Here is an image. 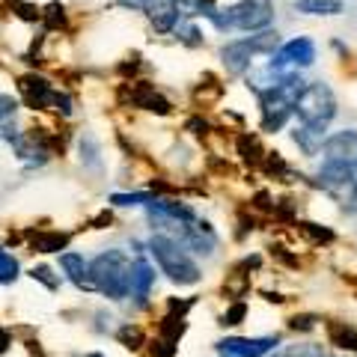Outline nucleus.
Listing matches in <instances>:
<instances>
[{"label":"nucleus","instance_id":"obj_1","mask_svg":"<svg viewBox=\"0 0 357 357\" xmlns=\"http://www.w3.org/2000/svg\"><path fill=\"white\" fill-rule=\"evenodd\" d=\"M128 274H131V262L122 250H107L98 253L89 262V283L107 298H126L128 295Z\"/></svg>","mask_w":357,"mask_h":357},{"label":"nucleus","instance_id":"obj_2","mask_svg":"<svg viewBox=\"0 0 357 357\" xmlns=\"http://www.w3.org/2000/svg\"><path fill=\"white\" fill-rule=\"evenodd\" d=\"M149 253L158 259L161 271L170 277L176 286H197L199 280H203V271H199V265L185 253L182 244L170 241L167 236H152L149 238Z\"/></svg>","mask_w":357,"mask_h":357},{"label":"nucleus","instance_id":"obj_3","mask_svg":"<svg viewBox=\"0 0 357 357\" xmlns=\"http://www.w3.org/2000/svg\"><path fill=\"white\" fill-rule=\"evenodd\" d=\"M277 15L274 0H238L227 13H215L211 24L218 30H268Z\"/></svg>","mask_w":357,"mask_h":357},{"label":"nucleus","instance_id":"obj_4","mask_svg":"<svg viewBox=\"0 0 357 357\" xmlns=\"http://www.w3.org/2000/svg\"><path fill=\"white\" fill-rule=\"evenodd\" d=\"M280 48V33L277 30H262L250 39H238V42H229L220 48V60L227 66L229 75H244L253 66L256 57L262 54H274Z\"/></svg>","mask_w":357,"mask_h":357},{"label":"nucleus","instance_id":"obj_5","mask_svg":"<svg viewBox=\"0 0 357 357\" xmlns=\"http://www.w3.org/2000/svg\"><path fill=\"white\" fill-rule=\"evenodd\" d=\"M295 116L301 119V126L328 128V122L337 116V96H333V89L325 81L304 84L295 102Z\"/></svg>","mask_w":357,"mask_h":357},{"label":"nucleus","instance_id":"obj_6","mask_svg":"<svg viewBox=\"0 0 357 357\" xmlns=\"http://www.w3.org/2000/svg\"><path fill=\"white\" fill-rule=\"evenodd\" d=\"M316 63V45L310 36H295L283 42L280 48L271 54L268 60V69L274 75H298V69H307V66Z\"/></svg>","mask_w":357,"mask_h":357},{"label":"nucleus","instance_id":"obj_7","mask_svg":"<svg viewBox=\"0 0 357 357\" xmlns=\"http://www.w3.org/2000/svg\"><path fill=\"white\" fill-rule=\"evenodd\" d=\"M321 155L328 164H342V167H357V131L354 128H342L333 131L331 137L321 143Z\"/></svg>","mask_w":357,"mask_h":357},{"label":"nucleus","instance_id":"obj_8","mask_svg":"<svg viewBox=\"0 0 357 357\" xmlns=\"http://www.w3.org/2000/svg\"><path fill=\"white\" fill-rule=\"evenodd\" d=\"M277 345H280L277 337H227L218 342V354L220 357H265Z\"/></svg>","mask_w":357,"mask_h":357},{"label":"nucleus","instance_id":"obj_9","mask_svg":"<svg viewBox=\"0 0 357 357\" xmlns=\"http://www.w3.org/2000/svg\"><path fill=\"white\" fill-rule=\"evenodd\" d=\"M18 93L27 102V107L42 110V107H54V96H57V89L45 81L42 75H21L18 77Z\"/></svg>","mask_w":357,"mask_h":357},{"label":"nucleus","instance_id":"obj_10","mask_svg":"<svg viewBox=\"0 0 357 357\" xmlns=\"http://www.w3.org/2000/svg\"><path fill=\"white\" fill-rule=\"evenodd\" d=\"M143 13H146V18L152 21V27L158 33H170L176 30L178 24V0H143Z\"/></svg>","mask_w":357,"mask_h":357},{"label":"nucleus","instance_id":"obj_11","mask_svg":"<svg viewBox=\"0 0 357 357\" xmlns=\"http://www.w3.org/2000/svg\"><path fill=\"white\" fill-rule=\"evenodd\" d=\"M155 286V268L146 259L131 262V274H128V295H134L137 304H146V298Z\"/></svg>","mask_w":357,"mask_h":357},{"label":"nucleus","instance_id":"obj_12","mask_svg":"<svg viewBox=\"0 0 357 357\" xmlns=\"http://www.w3.org/2000/svg\"><path fill=\"white\" fill-rule=\"evenodd\" d=\"M60 265L66 277L77 286V289H93V283H89V262H84V256L77 253H63L60 256Z\"/></svg>","mask_w":357,"mask_h":357},{"label":"nucleus","instance_id":"obj_13","mask_svg":"<svg viewBox=\"0 0 357 357\" xmlns=\"http://www.w3.org/2000/svg\"><path fill=\"white\" fill-rule=\"evenodd\" d=\"M236 149H238V155H241V161L248 164V167H262V161H265V146L259 143V137L256 134H250V131H244V134H238L236 137Z\"/></svg>","mask_w":357,"mask_h":357},{"label":"nucleus","instance_id":"obj_14","mask_svg":"<svg viewBox=\"0 0 357 357\" xmlns=\"http://www.w3.org/2000/svg\"><path fill=\"white\" fill-rule=\"evenodd\" d=\"M69 241H72L69 232L45 229V232H36V236H33V250H39V253H60V250L69 248Z\"/></svg>","mask_w":357,"mask_h":357},{"label":"nucleus","instance_id":"obj_15","mask_svg":"<svg viewBox=\"0 0 357 357\" xmlns=\"http://www.w3.org/2000/svg\"><path fill=\"white\" fill-rule=\"evenodd\" d=\"M77 155H81V164L86 167V170H102V146H98V140L93 137V134H81L77 137Z\"/></svg>","mask_w":357,"mask_h":357},{"label":"nucleus","instance_id":"obj_16","mask_svg":"<svg viewBox=\"0 0 357 357\" xmlns=\"http://www.w3.org/2000/svg\"><path fill=\"white\" fill-rule=\"evenodd\" d=\"M292 140L298 143L301 149L307 155H316L321 149V143H325V128H312V126H298L292 131Z\"/></svg>","mask_w":357,"mask_h":357},{"label":"nucleus","instance_id":"obj_17","mask_svg":"<svg viewBox=\"0 0 357 357\" xmlns=\"http://www.w3.org/2000/svg\"><path fill=\"white\" fill-rule=\"evenodd\" d=\"M295 9L304 15H340L345 3L342 0H295Z\"/></svg>","mask_w":357,"mask_h":357},{"label":"nucleus","instance_id":"obj_18","mask_svg":"<svg viewBox=\"0 0 357 357\" xmlns=\"http://www.w3.org/2000/svg\"><path fill=\"white\" fill-rule=\"evenodd\" d=\"M328 337H331V342L337 345V349H349V351L357 354V331L349 328L345 321H331V325H328Z\"/></svg>","mask_w":357,"mask_h":357},{"label":"nucleus","instance_id":"obj_19","mask_svg":"<svg viewBox=\"0 0 357 357\" xmlns=\"http://www.w3.org/2000/svg\"><path fill=\"white\" fill-rule=\"evenodd\" d=\"M298 232L304 236L310 244H333L337 241V236H333L331 227H321V223H312V220H298L295 223Z\"/></svg>","mask_w":357,"mask_h":357},{"label":"nucleus","instance_id":"obj_20","mask_svg":"<svg viewBox=\"0 0 357 357\" xmlns=\"http://www.w3.org/2000/svg\"><path fill=\"white\" fill-rule=\"evenodd\" d=\"M248 292H250V274L244 271L241 265H236V271L227 274V283H223V295L238 301V298H244Z\"/></svg>","mask_w":357,"mask_h":357},{"label":"nucleus","instance_id":"obj_21","mask_svg":"<svg viewBox=\"0 0 357 357\" xmlns=\"http://www.w3.org/2000/svg\"><path fill=\"white\" fill-rule=\"evenodd\" d=\"M259 170H265L268 176H274V178H280V182H292V176H295V173H292V167L283 161V155H280V152H268Z\"/></svg>","mask_w":357,"mask_h":357},{"label":"nucleus","instance_id":"obj_22","mask_svg":"<svg viewBox=\"0 0 357 357\" xmlns=\"http://www.w3.org/2000/svg\"><path fill=\"white\" fill-rule=\"evenodd\" d=\"M116 340L126 345V349L137 351V349H143V342H146V333H143L137 325H122V328L116 331Z\"/></svg>","mask_w":357,"mask_h":357},{"label":"nucleus","instance_id":"obj_23","mask_svg":"<svg viewBox=\"0 0 357 357\" xmlns=\"http://www.w3.org/2000/svg\"><path fill=\"white\" fill-rule=\"evenodd\" d=\"M185 331H188L185 319H178V316H164V321H161V337H164V340H170V342L178 345V340H182Z\"/></svg>","mask_w":357,"mask_h":357},{"label":"nucleus","instance_id":"obj_24","mask_svg":"<svg viewBox=\"0 0 357 357\" xmlns=\"http://www.w3.org/2000/svg\"><path fill=\"white\" fill-rule=\"evenodd\" d=\"M274 357H331L321 345H312V342H304V345H289V349H283L280 354Z\"/></svg>","mask_w":357,"mask_h":357},{"label":"nucleus","instance_id":"obj_25","mask_svg":"<svg viewBox=\"0 0 357 357\" xmlns=\"http://www.w3.org/2000/svg\"><path fill=\"white\" fill-rule=\"evenodd\" d=\"M42 18H45V27L48 30H60V27H66V6L63 3H48Z\"/></svg>","mask_w":357,"mask_h":357},{"label":"nucleus","instance_id":"obj_26","mask_svg":"<svg viewBox=\"0 0 357 357\" xmlns=\"http://www.w3.org/2000/svg\"><path fill=\"white\" fill-rule=\"evenodd\" d=\"M220 96H223V84H218V81H211L208 89H206V86H197V89H194V102H197V105H203V107L215 105Z\"/></svg>","mask_w":357,"mask_h":357},{"label":"nucleus","instance_id":"obj_27","mask_svg":"<svg viewBox=\"0 0 357 357\" xmlns=\"http://www.w3.org/2000/svg\"><path fill=\"white\" fill-rule=\"evenodd\" d=\"M244 316H248V304H244V301H236V304H229L227 312L220 316V325L223 328H236V325L244 321Z\"/></svg>","mask_w":357,"mask_h":357},{"label":"nucleus","instance_id":"obj_28","mask_svg":"<svg viewBox=\"0 0 357 357\" xmlns=\"http://www.w3.org/2000/svg\"><path fill=\"white\" fill-rule=\"evenodd\" d=\"M158 194H114L110 203L114 206H152Z\"/></svg>","mask_w":357,"mask_h":357},{"label":"nucleus","instance_id":"obj_29","mask_svg":"<svg viewBox=\"0 0 357 357\" xmlns=\"http://www.w3.org/2000/svg\"><path fill=\"white\" fill-rule=\"evenodd\" d=\"M15 277H18V262H15V256L0 248V283H13Z\"/></svg>","mask_w":357,"mask_h":357},{"label":"nucleus","instance_id":"obj_30","mask_svg":"<svg viewBox=\"0 0 357 357\" xmlns=\"http://www.w3.org/2000/svg\"><path fill=\"white\" fill-rule=\"evenodd\" d=\"M143 110H149V114H158V116H167L173 110V105L167 102V98L158 93V89H155V93L146 98V102H143Z\"/></svg>","mask_w":357,"mask_h":357},{"label":"nucleus","instance_id":"obj_31","mask_svg":"<svg viewBox=\"0 0 357 357\" xmlns=\"http://www.w3.org/2000/svg\"><path fill=\"white\" fill-rule=\"evenodd\" d=\"M30 277H33V280H39V283H45L51 292H54V289H60V277H54V271H51L48 265H36L30 271Z\"/></svg>","mask_w":357,"mask_h":357},{"label":"nucleus","instance_id":"obj_32","mask_svg":"<svg viewBox=\"0 0 357 357\" xmlns=\"http://www.w3.org/2000/svg\"><path fill=\"white\" fill-rule=\"evenodd\" d=\"M316 316H312V312H298V316H292L289 319V328L292 331H301V333H307V331H312L316 328Z\"/></svg>","mask_w":357,"mask_h":357},{"label":"nucleus","instance_id":"obj_33","mask_svg":"<svg viewBox=\"0 0 357 357\" xmlns=\"http://www.w3.org/2000/svg\"><path fill=\"white\" fill-rule=\"evenodd\" d=\"M176 349H178V345H176V342H170V340H164V337L152 340V345H149L152 357H176Z\"/></svg>","mask_w":357,"mask_h":357},{"label":"nucleus","instance_id":"obj_34","mask_svg":"<svg viewBox=\"0 0 357 357\" xmlns=\"http://www.w3.org/2000/svg\"><path fill=\"white\" fill-rule=\"evenodd\" d=\"M15 110H18V102L13 96H6V93H0V126H6V119H13L15 116Z\"/></svg>","mask_w":357,"mask_h":357},{"label":"nucleus","instance_id":"obj_35","mask_svg":"<svg viewBox=\"0 0 357 357\" xmlns=\"http://www.w3.org/2000/svg\"><path fill=\"white\" fill-rule=\"evenodd\" d=\"M253 208L256 211H265V215H274V199H271V194L268 191H259L253 197Z\"/></svg>","mask_w":357,"mask_h":357},{"label":"nucleus","instance_id":"obj_36","mask_svg":"<svg viewBox=\"0 0 357 357\" xmlns=\"http://www.w3.org/2000/svg\"><path fill=\"white\" fill-rule=\"evenodd\" d=\"M178 33H182V36H178V39H182L185 45H191V48H197V45H203V33H199L194 24H188V27H182V30H178Z\"/></svg>","mask_w":357,"mask_h":357},{"label":"nucleus","instance_id":"obj_37","mask_svg":"<svg viewBox=\"0 0 357 357\" xmlns=\"http://www.w3.org/2000/svg\"><path fill=\"white\" fill-rule=\"evenodd\" d=\"M188 131H194V134H199V137H206V134L211 131V126L203 119V116H194V119H188V126H185Z\"/></svg>","mask_w":357,"mask_h":357},{"label":"nucleus","instance_id":"obj_38","mask_svg":"<svg viewBox=\"0 0 357 357\" xmlns=\"http://www.w3.org/2000/svg\"><path fill=\"white\" fill-rule=\"evenodd\" d=\"M15 9H18V15L24 18V21H36V18H42V13L33 3H15Z\"/></svg>","mask_w":357,"mask_h":357},{"label":"nucleus","instance_id":"obj_39","mask_svg":"<svg viewBox=\"0 0 357 357\" xmlns=\"http://www.w3.org/2000/svg\"><path fill=\"white\" fill-rule=\"evenodd\" d=\"M9 345H13V337H9V331H6V328H0V354H3Z\"/></svg>","mask_w":357,"mask_h":357},{"label":"nucleus","instance_id":"obj_40","mask_svg":"<svg viewBox=\"0 0 357 357\" xmlns=\"http://www.w3.org/2000/svg\"><path fill=\"white\" fill-rule=\"evenodd\" d=\"M110 220H114V218H110V211H102V215L96 218V229H102L105 223H110Z\"/></svg>","mask_w":357,"mask_h":357},{"label":"nucleus","instance_id":"obj_41","mask_svg":"<svg viewBox=\"0 0 357 357\" xmlns=\"http://www.w3.org/2000/svg\"><path fill=\"white\" fill-rule=\"evenodd\" d=\"M265 301H271V304H283V295H277V292H265Z\"/></svg>","mask_w":357,"mask_h":357},{"label":"nucleus","instance_id":"obj_42","mask_svg":"<svg viewBox=\"0 0 357 357\" xmlns=\"http://www.w3.org/2000/svg\"><path fill=\"white\" fill-rule=\"evenodd\" d=\"M119 3H126V6H140L143 0H119Z\"/></svg>","mask_w":357,"mask_h":357},{"label":"nucleus","instance_id":"obj_43","mask_svg":"<svg viewBox=\"0 0 357 357\" xmlns=\"http://www.w3.org/2000/svg\"><path fill=\"white\" fill-rule=\"evenodd\" d=\"M86 357H105V354H98V351H93V354H86Z\"/></svg>","mask_w":357,"mask_h":357}]
</instances>
